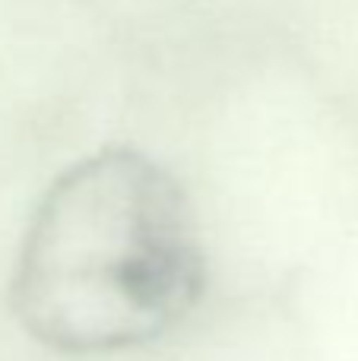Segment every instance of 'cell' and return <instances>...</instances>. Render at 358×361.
Masks as SVG:
<instances>
[{"label":"cell","instance_id":"6da1fadb","mask_svg":"<svg viewBox=\"0 0 358 361\" xmlns=\"http://www.w3.org/2000/svg\"><path fill=\"white\" fill-rule=\"evenodd\" d=\"M206 292V250L181 180L140 149H99L51 180L10 279L35 343L111 355L168 336Z\"/></svg>","mask_w":358,"mask_h":361}]
</instances>
